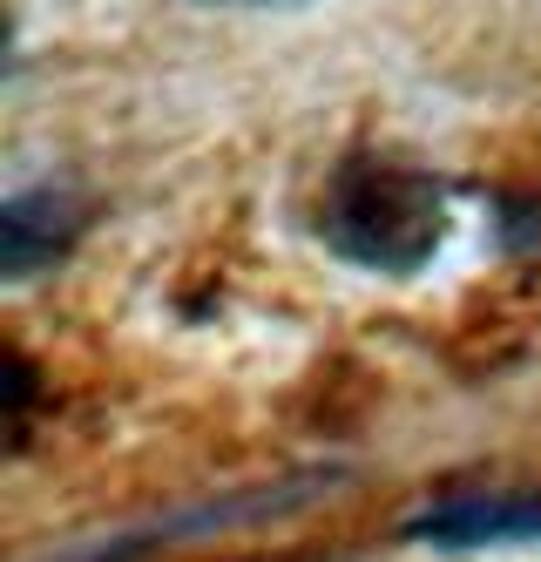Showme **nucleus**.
Instances as JSON below:
<instances>
[{"label":"nucleus","instance_id":"obj_1","mask_svg":"<svg viewBox=\"0 0 541 562\" xmlns=\"http://www.w3.org/2000/svg\"><path fill=\"white\" fill-rule=\"evenodd\" d=\"M318 237L359 271L406 278L420 271L447 237V190L433 170L393 164V156H352L339 164L318 211Z\"/></svg>","mask_w":541,"mask_h":562},{"label":"nucleus","instance_id":"obj_3","mask_svg":"<svg viewBox=\"0 0 541 562\" xmlns=\"http://www.w3.org/2000/svg\"><path fill=\"white\" fill-rule=\"evenodd\" d=\"M81 224H89V211H81L75 190H55V183L14 190L8 204H0V271H8L14 285L34 271H48L55 258H68Z\"/></svg>","mask_w":541,"mask_h":562},{"label":"nucleus","instance_id":"obj_2","mask_svg":"<svg viewBox=\"0 0 541 562\" xmlns=\"http://www.w3.org/2000/svg\"><path fill=\"white\" fill-rule=\"evenodd\" d=\"M413 549H508V542H541V495L528 488H453L427 502L420 515L399 529Z\"/></svg>","mask_w":541,"mask_h":562},{"label":"nucleus","instance_id":"obj_4","mask_svg":"<svg viewBox=\"0 0 541 562\" xmlns=\"http://www.w3.org/2000/svg\"><path fill=\"white\" fill-rule=\"evenodd\" d=\"M217 8H278V0H217Z\"/></svg>","mask_w":541,"mask_h":562}]
</instances>
